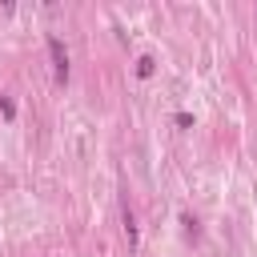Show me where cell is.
Instances as JSON below:
<instances>
[{
  "label": "cell",
  "instance_id": "1",
  "mask_svg": "<svg viewBox=\"0 0 257 257\" xmlns=\"http://www.w3.org/2000/svg\"><path fill=\"white\" fill-rule=\"evenodd\" d=\"M48 56H52V72H56V84L68 80V48L60 36H48Z\"/></svg>",
  "mask_w": 257,
  "mask_h": 257
},
{
  "label": "cell",
  "instance_id": "2",
  "mask_svg": "<svg viewBox=\"0 0 257 257\" xmlns=\"http://www.w3.org/2000/svg\"><path fill=\"white\" fill-rule=\"evenodd\" d=\"M124 237H128V249H137V221H133L128 205H124Z\"/></svg>",
  "mask_w": 257,
  "mask_h": 257
},
{
  "label": "cell",
  "instance_id": "3",
  "mask_svg": "<svg viewBox=\"0 0 257 257\" xmlns=\"http://www.w3.org/2000/svg\"><path fill=\"white\" fill-rule=\"evenodd\" d=\"M153 64H157L153 56H141V60H137V76H153Z\"/></svg>",
  "mask_w": 257,
  "mask_h": 257
},
{
  "label": "cell",
  "instance_id": "4",
  "mask_svg": "<svg viewBox=\"0 0 257 257\" xmlns=\"http://www.w3.org/2000/svg\"><path fill=\"white\" fill-rule=\"evenodd\" d=\"M0 112H4V120H16V104L8 96H0Z\"/></svg>",
  "mask_w": 257,
  "mask_h": 257
}]
</instances>
